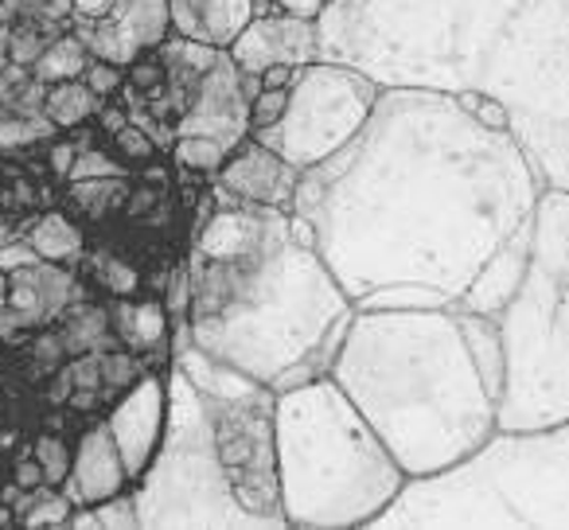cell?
I'll return each mask as SVG.
<instances>
[{"instance_id":"cell-17","label":"cell","mask_w":569,"mask_h":530,"mask_svg":"<svg viewBox=\"0 0 569 530\" xmlns=\"http://www.w3.org/2000/svg\"><path fill=\"white\" fill-rule=\"evenodd\" d=\"M51 324H56L67 356L121 348V340L113 336V324H110V309H102V304H94V301H79V297H74Z\"/></svg>"},{"instance_id":"cell-13","label":"cell","mask_w":569,"mask_h":530,"mask_svg":"<svg viewBox=\"0 0 569 530\" xmlns=\"http://www.w3.org/2000/svg\"><path fill=\"white\" fill-rule=\"evenodd\" d=\"M67 491L74 507H94L102 499L129 491V476L121 464V452L113 444V433L106 426V418L87 421L79 437H74V452H71V472L59 483Z\"/></svg>"},{"instance_id":"cell-20","label":"cell","mask_w":569,"mask_h":530,"mask_svg":"<svg viewBox=\"0 0 569 530\" xmlns=\"http://www.w3.org/2000/svg\"><path fill=\"white\" fill-rule=\"evenodd\" d=\"M17 511V527H71V514H74V503L67 499L63 488L56 483H40V488L24 491V499L12 503Z\"/></svg>"},{"instance_id":"cell-4","label":"cell","mask_w":569,"mask_h":530,"mask_svg":"<svg viewBox=\"0 0 569 530\" xmlns=\"http://www.w3.org/2000/svg\"><path fill=\"white\" fill-rule=\"evenodd\" d=\"M176 367L203 398L214 452L238 507L258 527H289L277 483V390L207 356L191 343V336L183 348H176Z\"/></svg>"},{"instance_id":"cell-31","label":"cell","mask_w":569,"mask_h":530,"mask_svg":"<svg viewBox=\"0 0 569 530\" xmlns=\"http://www.w3.org/2000/svg\"><path fill=\"white\" fill-rule=\"evenodd\" d=\"M284 98H289V87H261L258 98L250 102V126L253 129L273 126V121L284 113ZM253 129H250V133H253Z\"/></svg>"},{"instance_id":"cell-11","label":"cell","mask_w":569,"mask_h":530,"mask_svg":"<svg viewBox=\"0 0 569 530\" xmlns=\"http://www.w3.org/2000/svg\"><path fill=\"white\" fill-rule=\"evenodd\" d=\"M87 40L90 56L106 63L129 67L133 59L157 51L172 36V17H168V0H118L110 17L90 28H79Z\"/></svg>"},{"instance_id":"cell-34","label":"cell","mask_w":569,"mask_h":530,"mask_svg":"<svg viewBox=\"0 0 569 530\" xmlns=\"http://www.w3.org/2000/svg\"><path fill=\"white\" fill-rule=\"evenodd\" d=\"M113 4H118V0H71V20L79 28H90V24H98V20L110 17Z\"/></svg>"},{"instance_id":"cell-38","label":"cell","mask_w":569,"mask_h":530,"mask_svg":"<svg viewBox=\"0 0 569 530\" xmlns=\"http://www.w3.org/2000/svg\"><path fill=\"white\" fill-rule=\"evenodd\" d=\"M297 71H301V67H269L258 79H261V87H289V82L297 79Z\"/></svg>"},{"instance_id":"cell-5","label":"cell","mask_w":569,"mask_h":530,"mask_svg":"<svg viewBox=\"0 0 569 530\" xmlns=\"http://www.w3.org/2000/svg\"><path fill=\"white\" fill-rule=\"evenodd\" d=\"M141 527H258L230 496L207 406L180 367H168V421L160 449L133 483Z\"/></svg>"},{"instance_id":"cell-3","label":"cell","mask_w":569,"mask_h":530,"mask_svg":"<svg viewBox=\"0 0 569 530\" xmlns=\"http://www.w3.org/2000/svg\"><path fill=\"white\" fill-rule=\"evenodd\" d=\"M406 480L332 374L277 394V483L289 527H363L402 496Z\"/></svg>"},{"instance_id":"cell-8","label":"cell","mask_w":569,"mask_h":530,"mask_svg":"<svg viewBox=\"0 0 569 530\" xmlns=\"http://www.w3.org/2000/svg\"><path fill=\"white\" fill-rule=\"evenodd\" d=\"M168 421V371H149L133 382L129 390H121L118 402L106 413V426L113 433V444L121 452L126 464L129 488L144 476V468L152 464L164 437Z\"/></svg>"},{"instance_id":"cell-15","label":"cell","mask_w":569,"mask_h":530,"mask_svg":"<svg viewBox=\"0 0 569 530\" xmlns=\"http://www.w3.org/2000/svg\"><path fill=\"white\" fill-rule=\"evenodd\" d=\"M110 324L121 348L137 351L144 359H164L168 336H172V312H168L164 297H118L110 304Z\"/></svg>"},{"instance_id":"cell-25","label":"cell","mask_w":569,"mask_h":530,"mask_svg":"<svg viewBox=\"0 0 569 530\" xmlns=\"http://www.w3.org/2000/svg\"><path fill=\"white\" fill-rule=\"evenodd\" d=\"M152 367L144 363V356H137V351L129 348H110L102 351V387L113 390V394H121V390L133 387L141 374H149Z\"/></svg>"},{"instance_id":"cell-41","label":"cell","mask_w":569,"mask_h":530,"mask_svg":"<svg viewBox=\"0 0 569 530\" xmlns=\"http://www.w3.org/2000/svg\"><path fill=\"white\" fill-rule=\"evenodd\" d=\"M9 304V270H0V309Z\"/></svg>"},{"instance_id":"cell-27","label":"cell","mask_w":569,"mask_h":530,"mask_svg":"<svg viewBox=\"0 0 569 530\" xmlns=\"http://www.w3.org/2000/svg\"><path fill=\"white\" fill-rule=\"evenodd\" d=\"M59 129L51 126L48 118L36 121L28 113H12V118L0 121V152H17V149H28V144H40L48 137H56Z\"/></svg>"},{"instance_id":"cell-21","label":"cell","mask_w":569,"mask_h":530,"mask_svg":"<svg viewBox=\"0 0 569 530\" xmlns=\"http://www.w3.org/2000/svg\"><path fill=\"white\" fill-rule=\"evenodd\" d=\"M71 196V214H90L102 219L106 211L121 207L129 199V176H102V180H74L67 183Z\"/></svg>"},{"instance_id":"cell-7","label":"cell","mask_w":569,"mask_h":530,"mask_svg":"<svg viewBox=\"0 0 569 530\" xmlns=\"http://www.w3.org/2000/svg\"><path fill=\"white\" fill-rule=\"evenodd\" d=\"M250 94L242 87V71L230 63L227 51H219L214 63L199 71V79L188 87V102L172 126V141L176 137H211L234 152L250 137Z\"/></svg>"},{"instance_id":"cell-33","label":"cell","mask_w":569,"mask_h":530,"mask_svg":"<svg viewBox=\"0 0 569 530\" xmlns=\"http://www.w3.org/2000/svg\"><path fill=\"white\" fill-rule=\"evenodd\" d=\"M468 113H472V118L480 121L483 129H491V133H507V129H511V118H507L503 106L491 102V98H483V94H480V102H476Z\"/></svg>"},{"instance_id":"cell-24","label":"cell","mask_w":569,"mask_h":530,"mask_svg":"<svg viewBox=\"0 0 569 530\" xmlns=\"http://www.w3.org/2000/svg\"><path fill=\"white\" fill-rule=\"evenodd\" d=\"M133 168L110 149V144H79V157H74L67 183L74 180H102V176H129Z\"/></svg>"},{"instance_id":"cell-37","label":"cell","mask_w":569,"mask_h":530,"mask_svg":"<svg viewBox=\"0 0 569 530\" xmlns=\"http://www.w3.org/2000/svg\"><path fill=\"white\" fill-rule=\"evenodd\" d=\"M74 157H79V141H56V144H51V152H48V164L56 168V172L67 180V172H71Z\"/></svg>"},{"instance_id":"cell-1","label":"cell","mask_w":569,"mask_h":530,"mask_svg":"<svg viewBox=\"0 0 569 530\" xmlns=\"http://www.w3.org/2000/svg\"><path fill=\"white\" fill-rule=\"evenodd\" d=\"M188 281L183 332L191 343L277 394L332 371L356 317L301 214L242 203L227 191L191 238Z\"/></svg>"},{"instance_id":"cell-23","label":"cell","mask_w":569,"mask_h":530,"mask_svg":"<svg viewBox=\"0 0 569 530\" xmlns=\"http://www.w3.org/2000/svg\"><path fill=\"white\" fill-rule=\"evenodd\" d=\"M94 286L102 289L110 301H118V297H137L144 286V273H141V266L129 258H102V261H94Z\"/></svg>"},{"instance_id":"cell-10","label":"cell","mask_w":569,"mask_h":530,"mask_svg":"<svg viewBox=\"0 0 569 530\" xmlns=\"http://www.w3.org/2000/svg\"><path fill=\"white\" fill-rule=\"evenodd\" d=\"M74 293L79 286H74L71 266H59V261L40 258L9 270V304L0 309V340L48 328L74 301Z\"/></svg>"},{"instance_id":"cell-16","label":"cell","mask_w":569,"mask_h":530,"mask_svg":"<svg viewBox=\"0 0 569 530\" xmlns=\"http://www.w3.org/2000/svg\"><path fill=\"white\" fill-rule=\"evenodd\" d=\"M24 242L40 253L43 261H59V266H74V261L87 258V227L79 222V214L63 211V207H51L43 211L32 227L24 230Z\"/></svg>"},{"instance_id":"cell-36","label":"cell","mask_w":569,"mask_h":530,"mask_svg":"<svg viewBox=\"0 0 569 530\" xmlns=\"http://www.w3.org/2000/svg\"><path fill=\"white\" fill-rule=\"evenodd\" d=\"M12 483H17L20 491H32V488H40V483H43V468H40V460L32 457V449H28L24 457L12 464Z\"/></svg>"},{"instance_id":"cell-32","label":"cell","mask_w":569,"mask_h":530,"mask_svg":"<svg viewBox=\"0 0 569 530\" xmlns=\"http://www.w3.org/2000/svg\"><path fill=\"white\" fill-rule=\"evenodd\" d=\"M48 40L51 36L48 32H40V28H24V32H17L9 40V63H17V67H28L32 71V63L43 56V48H48Z\"/></svg>"},{"instance_id":"cell-30","label":"cell","mask_w":569,"mask_h":530,"mask_svg":"<svg viewBox=\"0 0 569 530\" xmlns=\"http://www.w3.org/2000/svg\"><path fill=\"white\" fill-rule=\"evenodd\" d=\"M82 82H87L90 90H94L98 98H118L121 90H126V67L118 63H106V59H90L87 74H82Z\"/></svg>"},{"instance_id":"cell-19","label":"cell","mask_w":569,"mask_h":530,"mask_svg":"<svg viewBox=\"0 0 569 530\" xmlns=\"http://www.w3.org/2000/svg\"><path fill=\"white\" fill-rule=\"evenodd\" d=\"M90 48L87 40H82L79 32H59L48 40V48H43V56L32 63V79L43 82V87H51V82H67V79H82L90 67Z\"/></svg>"},{"instance_id":"cell-40","label":"cell","mask_w":569,"mask_h":530,"mask_svg":"<svg viewBox=\"0 0 569 530\" xmlns=\"http://www.w3.org/2000/svg\"><path fill=\"white\" fill-rule=\"evenodd\" d=\"M4 527H17V511H12V503H4V499H0V530Z\"/></svg>"},{"instance_id":"cell-29","label":"cell","mask_w":569,"mask_h":530,"mask_svg":"<svg viewBox=\"0 0 569 530\" xmlns=\"http://www.w3.org/2000/svg\"><path fill=\"white\" fill-rule=\"evenodd\" d=\"M90 511H94V522L102 530H133V527H141V514H137L133 491H118V496L94 503Z\"/></svg>"},{"instance_id":"cell-18","label":"cell","mask_w":569,"mask_h":530,"mask_svg":"<svg viewBox=\"0 0 569 530\" xmlns=\"http://www.w3.org/2000/svg\"><path fill=\"white\" fill-rule=\"evenodd\" d=\"M98 106H102V98L82 79L51 82L48 94H43V118H48L59 133H71V129H82L87 121L98 118Z\"/></svg>"},{"instance_id":"cell-39","label":"cell","mask_w":569,"mask_h":530,"mask_svg":"<svg viewBox=\"0 0 569 530\" xmlns=\"http://www.w3.org/2000/svg\"><path fill=\"white\" fill-rule=\"evenodd\" d=\"M12 238H17V222H12V214L0 211V246H9Z\"/></svg>"},{"instance_id":"cell-14","label":"cell","mask_w":569,"mask_h":530,"mask_svg":"<svg viewBox=\"0 0 569 530\" xmlns=\"http://www.w3.org/2000/svg\"><path fill=\"white\" fill-rule=\"evenodd\" d=\"M261 12L258 0H168L172 36L196 40L207 48H230L238 32Z\"/></svg>"},{"instance_id":"cell-9","label":"cell","mask_w":569,"mask_h":530,"mask_svg":"<svg viewBox=\"0 0 569 530\" xmlns=\"http://www.w3.org/2000/svg\"><path fill=\"white\" fill-rule=\"evenodd\" d=\"M227 56L242 74H261L269 67H309L320 56L317 20L293 12H258L230 40Z\"/></svg>"},{"instance_id":"cell-22","label":"cell","mask_w":569,"mask_h":530,"mask_svg":"<svg viewBox=\"0 0 569 530\" xmlns=\"http://www.w3.org/2000/svg\"><path fill=\"white\" fill-rule=\"evenodd\" d=\"M227 157V144L211 141V137H176L172 141V164L183 176H214Z\"/></svg>"},{"instance_id":"cell-2","label":"cell","mask_w":569,"mask_h":530,"mask_svg":"<svg viewBox=\"0 0 569 530\" xmlns=\"http://www.w3.org/2000/svg\"><path fill=\"white\" fill-rule=\"evenodd\" d=\"M328 374L406 476L445 472L499 429V398L476 367L460 312L359 309Z\"/></svg>"},{"instance_id":"cell-35","label":"cell","mask_w":569,"mask_h":530,"mask_svg":"<svg viewBox=\"0 0 569 530\" xmlns=\"http://www.w3.org/2000/svg\"><path fill=\"white\" fill-rule=\"evenodd\" d=\"M258 4H261V12H293V17L317 20L328 0H258Z\"/></svg>"},{"instance_id":"cell-12","label":"cell","mask_w":569,"mask_h":530,"mask_svg":"<svg viewBox=\"0 0 569 530\" xmlns=\"http://www.w3.org/2000/svg\"><path fill=\"white\" fill-rule=\"evenodd\" d=\"M297 172L289 160H281L273 149H266L261 141L246 137L227 160L214 172V188L227 191V196L242 199V203H258V207H273V211H293L297 199Z\"/></svg>"},{"instance_id":"cell-28","label":"cell","mask_w":569,"mask_h":530,"mask_svg":"<svg viewBox=\"0 0 569 530\" xmlns=\"http://www.w3.org/2000/svg\"><path fill=\"white\" fill-rule=\"evenodd\" d=\"M110 149L118 152V157L126 160L129 168H137V164H152V160H157V152H160V144H157V137H152L144 126H133V121H126V126H121L118 133L110 137Z\"/></svg>"},{"instance_id":"cell-6","label":"cell","mask_w":569,"mask_h":530,"mask_svg":"<svg viewBox=\"0 0 569 530\" xmlns=\"http://www.w3.org/2000/svg\"><path fill=\"white\" fill-rule=\"evenodd\" d=\"M375 102H379V87L371 79L348 67L309 63L289 82L281 118L266 129H253L250 137L305 176L356 141Z\"/></svg>"},{"instance_id":"cell-26","label":"cell","mask_w":569,"mask_h":530,"mask_svg":"<svg viewBox=\"0 0 569 530\" xmlns=\"http://www.w3.org/2000/svg\"><path fill=\"white\" fill-rule=\"evenodd\" d=\"M71 452H74V441H67L63 433H40L32 441V457L40 460L43 468V483H63L67 472H71Z\"/></svg>"}]
</instances>
